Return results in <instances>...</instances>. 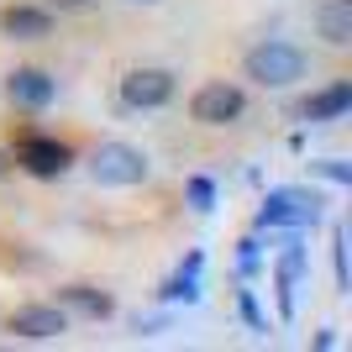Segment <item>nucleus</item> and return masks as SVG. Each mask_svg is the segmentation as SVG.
Segmentation results:
<instances>
[{
    "instance_id": "1",
    "label": "nucleus",
    "mask_w": 352,
    "mask_h": 352,
    "mask_svg": "<svg viewBox=\"0 0 352 352\" xmlns=\"http://www.w3.org/2000/svg\"><path fill=\"white\" fill-rule=\"evenodd\" d=\"M305 69H310L305 47L284 43V37H268V43L248 47V58H242V74H248L258 89H289V85L305 79Z\"/></svg>"
},
{
    "instance_id": "2",
    "label": "nucleus",
    "mask_w": 352,
    "mask_h": 352,
    "mask_svg": "<svg viewBox=\"0 0 352 352\" xmlns=\"http://www.w3.org/2000/svg\"><path fill=\"white\" fill-rule=\"evenodd\" d=\"M326 200L316 190H294V184H284V190H268L263 206H258V232H310V226H321L326 216Z\"/></svg>"
},
{
    "instance_id": "3",
    "label": "nucleus",
    "mask_w": 352,
    "mask_h": 352,
    "mask_svg": "<svg viewBox=\"0 0 352 352\" xmlns=\"http://www.w3.org/2000/svg\"><path fill=\"white\" fill-rule=\"evenodd\" d=\"M147 174H153V163L132 142H100L89 153V179L100 190H132V184H147Z\"/></svg>"
},
{
    "instance_id": "4",
    "label": "nucleus",
    "mask_w": 352,
    "mask_h": 352,
    "mask_svg": "<svg viewBox=\"0 0 352 352\" xmlns=\"http://www.w3.org/2000/svg\"><path fill=\"white\" fill-rule=\"evenodd\" d=\"M242 111H248V95L226 79H210L190 95V121H200V126H232V121H242Z\"/></svg>"
},
{
    "instance_id": "5",
    "label": "nucleus",
    "mask_w": 352,
    "mask_h": 352,
    "mask_svg": "<svg viewBox=\"0 0 352 352\" xmlns=\"http://www.w3.org/2000/svg\"><path fill=\"white\" fill-rule=\"evenodd\" d=\"M179 79L168 69H126L121 74V105L126 111H163L174 100Z\"/></svg>"
},
{
    "instance_id": "6",
    "label": "nucleus",
    "mask_w": 352,
    "mask_h": 352,
    "mask_svg": "<svg viewBox=\"0 0 352 352\" xmlns=\"http://www.w3.org/2000/svg\"><path fill=\"white\" fill-rule=\"evenodd\" d=\"M16 163H21L32 179H63V174H69V163H74V147L58 142V137L32 132V137L16 142Z\"/></svg>"
},
{
    "instance_id": "7",
    "label": "nucleus",
    "mask_w": 352,
    "mask_h": 352,
    "mask_svg": "<svg viewBox=\"0 0 352 352\" xmlns=\"http://www.w3.org/2000/svg\"><path fill=\"white\" fill-rule=\"evenodd\" d=\"M6 100H11L16 111H47V105L58 100V79H53L47 69L21 63V69L6 74Z\"/></svg>"
},
{
    "instance_id": "8",
    "label": "nucleus",
    "mask_w": 352,
    "mask_h": 352,
    "mask_svg": "<svg viewBox=\"0 0 352 352\" xmlns=\"http://www.w3.org/2000/svg\"><path fill=\"white\" fill-rule=\"evenodd\" d=\"M74 326V316L53 300V305H21L11 316V337H21V342H58L63 331Z\"/></svg>"
},
{
    "instance_id": "9",
    "label": "nucleus",
    "mask_w": 352,
    "mask_h": 352,
    "mask_svg": "<svg viewBox=\"0 0 352 352\" xmlns=\"http://www.w3.org/2000/svg\"><path fill=\"white\" fill-rule=\"evenodd\" d=\"M352 111V79H331L326 89H316V95H305V100L294 105V116L310 121V126H326V121H342Z\"/></svg>"
},
{
    "instance_id": "10",
    "label": "nucleus",
    "mask_w": 352,
    "mask_h": 352,
    "mask_svg": "<svg viewBox=\"0 0 352 352\" xmlns=\"http://www.w3.org/2000/svg\"><path fill=\"white\" fill-rule=\"evenodd\" d=\"M0 32L11 43H43L47 32H53V11L47 6H6L0 11Z\"/></svg>"
},
{
    "instance_id": "11",
    "label": "nucleus",
    "mask_w": 352,
    "mask_h": 352,
    "mask_svg": "<svg viewBox=\"0 0 352 352\" xmlns=\"http://www.w3.org/2000/svg\"><path fill=\"white\" fill-rule=\"evenodd\" d=\"M300 279H305V248H284L279 263H274V294H279V321H294V294H300Z\"/></svg>"
},
{
    "instance_id": "12",
    "label": "nucleus",
    "mask_w": 352,
    "mask_h": 352,
    "mask_svg": "<svg viewBox=\"0 0 352 352\" xmlns=\"http://www.w3.org/2000/svg\"><path fill=\"white\" fill-rule=\"evenodd\" d=\"M200 268H206V252H184V263L163 279L158 300L163 305H200Z\"/></svg>"
},
{
    "instance_id": "13",
    "label": "nucleus",
    "mask_w": 352,
    "mask_h": 352,
    "mask_svg": "<svg viewBox=\"0 0 352 352\" xmlns=\"http://www.w3.org/2000/svg\"><path fill=\"white\" fill-rule=\"evenodd\" d=\"M58 305L69 310V316H85V321H111V316H116V300L105 289H95V284H63Z\"/></svg>"
},
{
    "instance_id": "14",
    "label": "nucleus",
    "mask_w": 352,
    "mask_h": 352,
    "mask_svg": "<svg viewBox=\"0 0 352 352\" xmlns=\"http://www.w3.org/2000/svg\"><path fill=\"white\" fill-rule=\"evenodd\" d=\"M316 32L326 37V47H347L352 43V0H321Z\"/></svg>"
},
{
    "instance_id": "15",
    "label": "nucleus",
    "mask_w": 352,
    "mask_h": 352,
    "mask_svg": "<svg viewBox=\"0 0 352 352\" xmlns=\"http://www.w3.org/2000/svg\"><path fill=\"white\" fill-rule=\"evenodd\" d=\"M331 279H337V294H352V268H347V226L331 221Z\"/></svg>"
},
{
    "instance_id": "16",
    "label": "nucleus",
    "mask_w": 352,
    "mask_h": 352,
    "mask_svg": "<svg viewBox=\"0 0 352 352\" xmlns=\"http://www.w3.org/2000/svg\"><path fill=\"white\" fill-rule=\"evenodd\" d=\"M184 200H190V210H195V216H210V210H216V179L195 174L190 184H184Z\"/></svg>"
},
{
    "instance_id": "17",
    "label": "nucleus",
    "mask_w": 352,
    "mask_h": 352,
    "mask_svg": "<svg viewBox=\"0 0 352 352\" xmlns=\"http://www.w3.org/2000/svg\"><path fill=\"white\" fill-rule=\"evenodd\" d=\"M236 310H242V321H248V331H258V337H268L274 326H268V316H263V305H258V294L252 289H236Z\"/></svg>"
},
{
    "instance_id": "18",
    "label": "nucleus",
    "mask_w": 352,
    "mask_h": 352,
    "mask_svg": "<svg viewBox=\"0 0 352 352\" xmlns=\"http://www.w3.org/2000/svg\"><path fill=\"white\" fill-rule=\"evenodd\" d=\"M236 274H242V279L263 274V242H258V236H242V242H236Z\"/></svg>"
},
{
    "instance_id": "19",
    "label": "nucleus",
    "mask_w": 352,
    "mask_h": 352,
    "mask_svg": "<svg viewBox=\"0 0 352 352\" xmlns=\"http://www.w3.org/2000/svg\"><path fill=\"white\" fill-rule=\"evenodd\" d=\"M310 174L326 179V184H337V190H352V163H342V158H316Z\"/></svg>"
},
{
    "instance_id": "20",
    "label": "nucleus",
    "mask_w": 352,
    "mask_h": 352,
    "mask_svg": "<svg viewBox=\"0 0 352 352\" xmlns=\"http://www.w3.org/2000/svg\"><path fill=\"white\" fill-rule=\"evenodd\" d=\"M132 331L137 337H163V331H168V316H137Z\"/></svg>"
},
{
    "instance_id": "21",
    "label": "nucleus",
    "mask_w": 352,
    "mask_h": 352,
    "mask_svg": "<svg viewBox=\"0 0 352 352\" xmlns=\"http://www.w3.org/2000/svg\"><path fill=\"white\" fill-rule=\"evenodd\" d=\"M47 6H58V11H89L95 0H47Z\"/></svg>"
},
{
    "instance_id": "22",
    "label": "nucleus",
    "mask_w": 352,
    "mask_h": 352,
    "mask_svg": "<svg viewBox=\"0 0 352 352\" xmlns=\"http://www.w3.org/2000/svg\"><path fill=\"white\" fill-rule=\"evenodd\" d=\"M331 347H337V331H331V326H326L321 337H316V352H331Z\"/></svg>"
},
{
    "instance_id": "23",
    "label": "nucleus",
    "mask_w": 352,
    "mask_h": 352,
    "mask_svg": "<svg viewBox=\"0 0 352 352\" xmlns=\"http://www.w3.org/2000/svg\"><path fill=\"white\" fill-rule=\"evenodd\" d=\"M126 6H158V0H126Z\"/></svg>"
},
{
    "instance_id": "24",
    "label": "nucleus",
    "mask_w": 352,
    "mask_h": 352,
    "mask_svg": "<svg viewBox=\"0 0 352 352\" xmlns=\"http://www.w3.org/2000/svg\"><path fill=\"white\" fill-rule=\"evenodd\" d=\"M0 174H6V153H0Z\"/></svg>"
}]
</instances>
